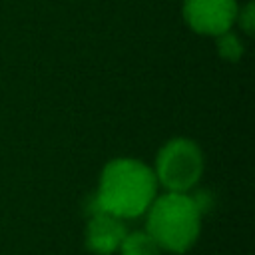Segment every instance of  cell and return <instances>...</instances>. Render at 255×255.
Wrapping results in <instances>:
<instances>
[{
    "instance_id": "1",
    "label": "cell",
    "mask_w": 255,
    "mask_h": 255,
    "mask_svg": "<svg viewBox=\"0 0 255 255\" xmlns=\"http://www.w3.org/2000/svg\"><path fill=\"white\" fill-rule=\"evenodd\" d=\"M155 173L135 159L110 161L100 177V187L92 199V211H108L116 217H137L147 211L155 197Z\"/></svg>"
},
{
    "instance_id": "2",
    "label": "cell",
    "mask_w": 255,
    "mask_h": 255,
    "mask_svg": "<svg viewBox=\"0 0 255 255\" xmlns=\"http://www.w3.org/2000/svg\"><path fill=\"white\" fill-rule=\"evenodd\" d=\"M201 213L193 199L183 191H169L161 197H153L147 207V233L159 243V247L183 253L199 235Z\"/></svg>"
},
{
    "instance_id": "3",
    "label": "cell",
    "mask_w": 255,
    "mask_h": 255,
    "mask_svg": "<svg viewBox=\"0 0 255 255\" xmlns=\"http://www.w3.org/2000/svg\"><path fill=\"white\" fill-rule=\"evenodd\" d=\"M203 171V155L197 143L185 137L167 141L155 161V179L169 191H185L197 183Z\"/></svg>"
},
{
    "instance_id": "4",
    "label": "cell",
    "mask_w": 255,
    "mask_h": 255,
    "mask_svg": "<svg viewBox=\"0 0 255 255\" xmlns=\"http://www.w3.org/2000/svg\"><path fill=\"white\" fill-rule=\"evenodd\" d=\"M235 0H185L183 18L199 34L219 36L231 28L237 18Z\"/></svg>"
},
{
    "instance_id": "5",
    "label": "cell",
    "mask_w": 255,
    "mask_h": 255,
    "mask_svg": "<svg viewBox=\"0 0 255 255\" xmlns=\"http://www.w3.org/2000/svg\"><path fill=\"white\" fill-rule=\"evenodd\" d=\"M126 237V227L122 217H116L108 211H92L86 227V245L98 255L114 253Z\"/></svg>"
},
{
    "instance_id": "6",
    "label": "cell",
    "mask_w": 255,
    "mask_h": 255,
    "mask_svg": "<svg viewBox=\"0 0 255 255\" xmlns=\"http://www.w3.org/2000/svg\"><path fill=\"white\" fill-rule=\"evenodd\" d=\"M122 255H161L159 243L147 231H135L124 237L118 247Z\"/></svg>"
},
{
    "instance_id": "7",
    "label": "cell",
    "mask_w": 255,
    "mask_h": 255,
    "mask_svg": "<svg viewBox=\"0 0 255 255\" xmlns=\"http://www.w3.org/2000/svg\"><path fill=\"white\" fill-rule=\"evenodd\" d=\"M217 50H219V56L225 58V60H239L241 52H243L239 40L235 36L227 34V32L217 36Z\"/></svg>"
},
{
    "instance_id": "8",
    "label": "cell",
    "mask_w": 255,
    "mask_h": 255,
    "mask_svg": "<svg viewBox=\"0 0 255 255\" xmlns=\"http://www.w3.org/2000/svg\"><path fill=\"white\" fill-rule=\"evenodd\" d=\"M191 199H193L195 207L199 209V213H203V211H209V209L213 207V195H211L209 191H199V193H195Z\"/></svg>"
},
{
    "instance_id": "9",
    "label": "cell",
    "mask_w": 255,
    "mask_h": 255,
    "mask_svg": "<svg viewBox=\"0 0 255 255\" xmlns=\"http://www.w3.org/2000/svg\"><path fill=\"white\" fill-rule=\"evenodd\" d=\"M243 22H245V24H243V26H245V30H247V32H251V6H247V8H245Z\"/></svg>"
}]
</instances>
